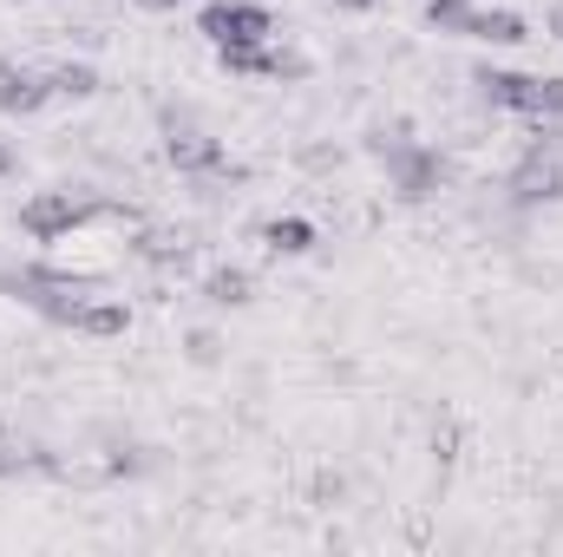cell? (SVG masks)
Instances as JSON below:
<instances>
[{
	"instance_id": "obj_15",
	"label": "cell",
	"mask_w": 563,
	"mask_h": 557,
	"mask_svg": "<svg viewBox=\"0 0 563 557\" xmlns=\"http://www.w3.org/2000/svg\"><path fill=\"white\" fill-rule=\"evenodd\" d=\"M472 13H478L472 0H426V7H420L426 26H432V33H452V40H465V33H472Z\"/></svg>"
},
{
	"instance_id": "obj_8",
	"label": "cell",
	"mask_w": 563,
	"mask_h": 557,
	"mask_svg": "<svg viewBox=\"0 0 563 557\" xmlns=\"http://www.w3.org/2000/svg\"><path fill=\"white\" fill-rule=\"evenodd\" d=\"M53 106V79L26 59H0V112L7 119H33Z\"/></svg>"
},
{
	"instance_id": "obj_11",
	"label": "cell",
	"mask_w": 563,
	"mask_h": 557,
	"mask_svg": "<svg viewBox=\"0 0 563 557\" xmlns=\"http://www.w3.org/2000/svg\"><path fill=\"white\" fill-rule=\"evenodd\" d=\"M465 40H485V46H525V40H531V20H525L518 7H478Z\"/></svg>"
},
{
	"instance_id": "obj_19",
	"label": "cell",
	"mask_w": 563,
	"mask_h": 557,
	"mask_svg": "<svg viewBox=\"0 0 563 557\" xmlns=\"http://www.w3.org/2000/svg\"><path fill=\"white\" fill-rule=\"evenodd\" d=\"M20 171V157H13V144H0V177H13Z\"/></svg>"
},
{
	"instance_id": "obj_1",
	"label": "cell",
	"mask_w": 563,
	"mask_h": 557,
	"mask_svg": "<svg viewBox=\"0 0 563 557\" xmlns=\"http://www.w3.org/2000/svg\"><path fill=\"white\" fill-rule=\"evenodd\" d=\"M367 151L380 157V171H387V190H394L400 204H432V197L445 190V177H452L445 151L420 144L407 125H374V132H367Z\"/></svg>"
},
{
	"instance_id": "obj_14",
	"label": "cell",
	"mask_w": 563,
	"mask_h": 557,
	"mask_svg": "<svg viewBox=\"0 0 563 557\" xmlns=\"http://www.w3.org/2000/svg\"><path fill=\"white\" fill-rule=\"evenodd\" d=\"M46 79H53V99H73V106H86L99 92V66H86V59H59V66H46Z\"/></svg>"
},
{
	"instance_id": "obj_10",
	"label": "cell",
	"mask_w": 563,
	"mask_h": 557,
	"mask_svg": "<svg viewBox=\"0 0 563 557\" xmlns=\"http://www.w3.org/2000/svg\"><path fill=\"white\" fill-rule=\"evenodd\" d=\"M125 328H132V302L125 295H92L73 315V335H86V341H119Z\"/></svg>"
},
{
	"instance_id": "obj_6",
	"label": "cell",
	"mask_w": 563,
	"mask_h": 557,
	"mask_svg": "<svg viewBox=\"0 0 563 557\" xmlns=\"http://www.w3.org/2000/svg\"><path fill=\"white\" fill-rule=\"evenodd\" d=\"M99 210V197H73V190H33L26 204H20V230L46 250V243H59V237H73L86 217Z\"/></svg>"
},
{
	"instance_id": "obj_20",
	"label": "cell",
	"mask_w": 563,
	"mask_h": 557,
	"mask_svg": "<svg viewBox=\"0 0 563 557\" xmlns=\"http://www.w3.org/2000/svg\"><path fill=\"white\" fill-rule=\"evenodd\" d=\"M144 13H177V7H184V0H139Z\"/></svg>"
},
{
	"instance_id": "obj_3",
	"label": "cell",
	"mask_w": 563,
	"mask_h": 557,
	"mask_svg": "<svg viewBox=\"0 0 563 557\" xmlns=\"http://www.w3.org/2000/svg\"><path fill=\"white\" fill-rule=\"evenodd\" d=\"M505 197H511L518 210L563 204V132H558V119H551V125H538L531 151H525V157H518V171L505 177Z\"/></svg>"
},
{
	"instance_id": "obj_9",
	"label": "cell",
	"mask_w": 563,
	"mask_h": 557,
	"mask_svg": "<svg viewBox=\"0 0 563 557\" xmlns=\"http://www.w3.org/2000/svg\"><path fill=\"white\" fill-rule=\"evenodd\" d=\"M132 256L151 263V270H184L190 263V237L170 230V223H139L132 230Z\"/></svg>"
},
{
	"instance_id": "obj_21",
	"label": "cell",
	"mask_w": 563,
	"mask_h": 557,
	"mask_svg": "<svg viewBox=\"0 0 563 557\" xmlns=\"http://www.w3.org/2000/svg\"><path fill=\"white\" fill-rule=\"evenodd\" d=\"M544 26H551V40H563V0L551 7V20H544Z\"/></svg>"
},
{
	"instance_id": "obj_17",
	"label": "cell",
	"mask_w": 563,
	"mask_h": 557,
	"mask_svg": "<svg viewBox=\"0 0 563 557\" xmlns=\"http://www.w3.org/2000/svg\"><path fill=\"white\" fill-rule=\"evenodd\" d=\"M432 459H439V466H452V459H459V419H452V414L432 419Z\"/></svg>"
},
{
	"instance_id": "obj_4",
	"label": "cell",
	"mask_w": 563,
	"mask_h": 557,
	"mask_svg": "<svg viewBox=\"0 0 563 557\" xmlns=\"http://www.w3.org/2000/svg\"><path fill=\"white\" fill-rule=\"evenodd\" d=\"M164 157H170V171H184V177H223V184H243V164H230V151L223 139H210L203 125H190V119H164Z\"/></svg>"
},
{
	"instance_id": "obj_5",
	"label": "cell",
	"mask_w": 563,
	"mask_h": 557,
	"mask_svg": "<svg viewBox=\"0 0 563 557\" xmlns=\"http://www.w3.org/2000/svg\"><path fill=\"white\" fill-rule=\"evenodd\" d=\"M197 33L223 53V46H269L276 40V13L263 0H210L197 13Z\"/></svg>"
},
{
	"instance_id": "obj_18",
	"label": "cell",
	"mask_w": 563,
	"mask_h": 557,
	"mask_svg": "<svg viewBox=\"0 0 563 557\" xmlns=\"http://www.w3.org/2000/svg\"><path fill=\"white\" fill-rule=\"evenodd\" d=\"M20 472H33V446H20V439L0 433V479H20Z\"/></svg>"
},
{
	"instance_id": "obj_16",
	"label": "cell",
	"mask_w": 563,
	"mask_h": 557,
	"mask_svg": "<svg viewBox=\"0 0 563 557\" xmlns=\"http://www.w3.org/2000/svg\"><path fill=\"white\" fill-rule=\"evenodd\" d=\"M184 361H190V368H217V361H223V335H217V328H190V335H184Z\"/></svg>"
},
{
	"instance_id": "obj_13",
	"label": "cell",
	"mask_w": 563,
	"mask_h": 557,
	"mask_svg": "<svg viewBox=\"0 0 563 557\" xmlns=\"http://www.w3.org/2000/svg\"><path fill=\"white\" fill-rule=\"evenodd\" d=\"M314 243H321V237H314L308 217H269V223H263V250H269V256H308Z\"/></svg>"
},
{
	"instance_id": "obj_7",
	"label": "cell",
	"mask_w": 563,
	"mask_h": 557,
	"mask_svg": "<svg viewBox=\"0 0 563 557\" xmlns=\"http://www.w3.org/2000/svg\"><path fill=\"white\" fill-rule=\"evenodd\" d=\"M223 59V73H236V79H276V86H301L308 73H314V59L308 53H295V46H223L217 53Z\"/></svg>"
},
{
	"instance_id": "obj_12",
	"label": "cell",
	"mask_w": 563,
	"mask_h": 557,
	"mask_svg": "<svg viewBox=\"0 0 563 557\" xmlns=\"http://www.w3.org/2000/svg\"><path fill=\"white\" fill-rule=\"evenodd\" d=\"M203 302H217V308H250V302H256V276L236 270V263H217V270L203 276Z\"/></svg>"
},
{
	"instance_id": "obj_2",
	"label": "cell",
	"mask_w": 563,
	"mask_h": 557,
	"mask_svg": "<svg viewBox=\"0 0 563 557\" xmlns=\"http://www.w3.org/2000/svg\"><path fill=\"white\" fill-rule=\"evenodd\" d=\"M472 86H478L485 106L518 112V119H531V125L563 119V73H505V66H478Z\"/></svg>"
},
{
	"instance_id": "obj_22",
	"label": "cell",
	"mask_w": 563,
	"mask_h": 557,
	"mask_svg": "<svg viewBox=\"0 0 563 557\" xmlns=\"http://www.w3.org/2000/svg\"><path fill=\"white\" fill-rule=\"evenodd\" d=\"M334 7H341V13H367L374 0H334Z\"/></svg>"
}]
</instances>
